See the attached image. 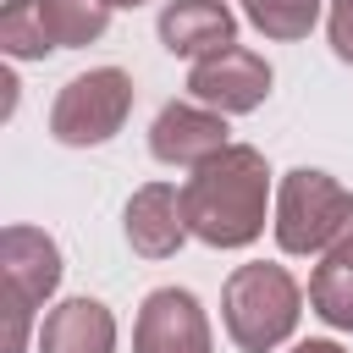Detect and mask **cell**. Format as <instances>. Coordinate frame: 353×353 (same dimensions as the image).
<instances>
[{
    "label": "cell",
    "instance_id": "1",
    "mask_svg": "<svg viewBox=\"0 0 353 353\" xmlns=\"http://www.w3.org/2000/svg\"><path fill=\"white\" fill-rule=\"evenodd\" d=\"M270 210V165L254 143H226L182 182L188 232L210 248H248L265 232Z\"/></svg>",
    "mask_w": 353,
    "mask_h": 353
},
{
    "label": "cell",
    "instance_id": "2",
    "mask_svg": "<svg viewBox=\"0 0 353 353\" xmlns=\"http://www.w3.org/2000/svg\"><path fill=\"white\" fill-rule=\"evenodd\" d=\"M298 314H303V287L292 281L287 265L254 259L237 265L221 287V320L243 353H276L298 331Z\"/></svg>",
    "mask_w": 353,
    "mask_h": 353
},
{
    "label": "cell",
    "instance_id": "3",
    "mask_svg": "<svg viewBox=\"0 0 353 353\" xmlns=\"http://www.w3.org/2000/svg\"><path fill=\"white\" fill-rule=\"evenodd\" d=\"M347 210H353V193L336 176H325L314 165L287 171L276 188V221H270L281 254H325L331 237L342 232Z\"/></svg>",
    "mask_w": 353,
    "mask_h": 353
},
{
    "label": "cell",
    "instance_id": "4",
    "mask_svg": "<svg viewBox=\"0 0 353 353\" xmlns=\"http://www.w3.org/2000/svg\"><path fill=\"white\" fill-rule=\"evenodd\" d=\"M127 110H132V77L121 66L77 72L50 105V138L66 149H94L121 132Z\"/></svg>",
    "mask_w": 353,
    "mask_h": 353
},
{
    "label": "cell",
    "instance_id": "5",
    "mask_svg": "<svg viewBox=\"0 0 353 353\" xmlns=\"http://www.w3.org/2000/svg\"><path fill=\"white\" fill-rule=\"evenodd\" d=\"M188 94H193L199 105L221 110V116H248V110H259L265 94H270V61L254 55V50H243V44H232V50H221V55L193 61Z\"/></svg>",
    "mask_w": 353,
    "mask_h": 353
},
{
    "label": "cell",
    "instance_id": "6",
    "mask_svg": "<svg viewBox=\"0 0 353 353\" xmlns=\"http://www.w3.org/2000/svg\"><path fill=\"white\" fill-rule=\"evenodd\" d=\"M132 353H210V320L188 287H154L132 320Z\"/></svg>",
    "mask_w": 353,
    "mask_h": 353
},
{
    "label": "cell",
    "instance_id": "7",
    "mask_svg": "<svg viewBox=\"0 0 353 353\" xmlns=\"http://www.w3.org/2000/svg\"><path fill=\"white\" fill-rule=\"evenodd\" d=\"M232 138H226V116L221 110H210V105H199V99H176V105H165L160 116H154V127H149V154L154 160H165V165H204L210 154H221Z\"/></svg>",
    "mask_w": 353,
    "mask_h": 353
},
{
    "label": "cell",
    "instance_id": "8",
    "mask_svg": "<svg viewBox=\"0 0 353 353\" xmlns=\"http://www.w3.org/2000/svg\"><path fill=\"white\" fill-rule=\"evenodd\" d=\"M121 226H127L132 254H143V259H171V254L182 248V237H188L182 188H171V182H143V188L127 199Z\"/></svg>",
    "mask_w": 353,
    "mask_h": 353
},
{
    "label": "cell",
    "instance_id": "9",
    "mask_svg": "<svg viewBox=\"0 0 353 353\" xmlns=\"http://www.w3.org/2000/svg\"><path fill=\"white\" fill-rule=\"evenodd\" d=\"M0 281L11 292H22L33 309L61 287V248L44 226H6L0 232Z\"/></svg>",
    "mask_w": 353,
    "mask_h": 353
},
{
    "label": "cell",
    "instance_id": "10",
    "mask_svg": "<svg viewBox=\"0 0 353 353\" xmlns=\"http://www.w3.org/2000/svg\"><path fill=\"white\" fill-rule=\"evenodd\" d=\"M160 44L182 61H204L237 44V17L226 0H171L160 11Z\"/></svg>",
    "mask_w": 353,
    "mask_h": 353
},
{
    "label": "cell",
    "instance_id": "11",
    "mask_svg": "<svg viewBox=\"0 0 353 353\" xmlns=\"http://www.w3.org/2000/svg\"><path fill=\"white\" fill-rule=\"evenodd\" d=\"M39 353H116V314L99 298H66L44 314Z\"/></svg>",
    "mask_w": 353,
    "mask_h": 353
},
{
    "label": "cell",
    "instance_id": "12",
    "mask_svg": "<svg viewBox=\"0 0 353 353\" xmlns=\"http://www.w3.org/2000/svg\"><path fill=\"white\" fill-rule=\"evenodd\" d=\"M309 309L331 331H353V210H347L342 232L331 237V248L320 254V265L309 276Z\"/></svg>",
    "mask_w": 353,
    "mask_h": 353
},
{
    "label": "cell",
    "instance_id": "13",
    "mask_svg": "<svg viewBox=\"0 0 353 353\" xmlns=\"http://www.w3.org/2000/svg\"><path fill=\"white\" fill-rule=\"evenodd\" d=\"M39 11L50 22L55 50H83V44L105 39V28H110V6L105 0H39Z\"/></svg>",
    "mask_w": 353,
    "mask_h": 353
},
{
    "label": "cell",
    "instance_id": "14",
    "mask_svg": "<svg viewBox=\"0 0 353 353\" xmlns=\"http://www.w3.org/2000/svg\"><path fill=\"white\" fill-rule=\"evenodd\" d=\"M0 50H6L11 61H44V55L55 50L39 0H6V6H0Z\"/></svg>",
    "mask_w": 353,
    "mask_h": 353
},
{
    "label": "cell",
    "instance_id": "15",
    "mask_svg": "<svg viewBox=\"0 0 353 353\" xmlns=\"http://www.w3.org/2000/svg\"><path fill=\"white\" fill-rule=\"evenodd\" d=\"M243 17L265 33V39H309V28L320 22V0H243Z\"/></svg>",
    "mask_w": 353,
    "mask_h": 353
},
{
    "label": "cell",
    "instance_id": "16",
    "mask_svg": "<svg viewBox=\"0 0 353 353\" xmlns=\"http://www.w3.org/2000/svg\"><path fill=\"white\" fill-rule=\"evenodd\" d=\"M0 314H6V331H0V353H28V331H33V303L22 292H11L0 281Z\"/></svg>",
    "mask_w": 353,
    "mask_h": 353
},
{
    "label": "cell",
    "instance_id": "17",
    "mask_svg": "<svg viewBox=\"0 0 353 353\" xmlns=\"http://www.w3.org/2000/svg\"><path fill=\"white\" fill-rule=\"evenodd\" d=\"M325 33H331L336 61L353 66V0H331V11H325Z\"/></svg>",
    "mask_w": 353,
    "mask_h": 353
},
{
    "label": "cell",
    "instance_id": "18",
    "mask_svg": "<svg viewBox=\"0 0 353 353\" xmlns=\"http://www.w3.org/2000/svg\"><path fill=\"white\" fill-rule=\"evenodd\" d=\"M292 353H342V347H336V342H325V336H320V342H314V336H309V342H298V347H292Z\"/></svg>",
    "mask_w": 353,
    "mask_h": 353
},
{
    "label": "cell",
    "instance_id": "19",
    "mask_svg": "<svg viewBox=\"0 0 353 353\" xmlns=\"http://www.w3.org/2000/svg\"><path fill=\"white\" fill-rule=\"evenodd\" d=\"M105 6H110V11H138L143 0H105Z\"/></svg>",
    "mask_w": 353,
    "mask_h": 353
}]
</instances>
